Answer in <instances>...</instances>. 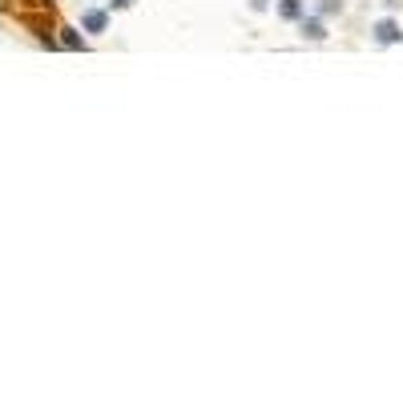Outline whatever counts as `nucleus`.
Listing matches in <instances>:
<instances>
[{
	"instance_id": "f257e3e1",
	"label": "nucleus",
	"mask_w": 403,
	"mask_h": 403,
	"mask_svg": "<svg viewBox=\"0 0 403 403\" xmlns=\"http://www.w3.org/2000/svg\"><path fill=\"white\" fill-rule=\"evenodd\" d=\"M371 32H375V45H399L403 41V29L395 25V20H379Z\"/></svg>"
},
{
	"instance_id": "f03ea898",
	"label": "nucleus",
	"mask_w": 403,
	"mask_h": 403,
	"mask_svg": "<svg viewBox=\"0 0 403 403\" xmlns=\"http://www.w3.org/2000/svg\"><path fill=\"white\" fill-rule=\"evenodd\" d=\"M299 32H303L306 41H327V25H322L319 16H299Z\"/></svg>"
},
{
	"instance_id": "7ed1b4c3",
	"label": "nucleus",
	"mask_w": 403,
	"mask_h": 403,
	"mask_svg": "<svg viewBox=\"0 0 403 403\" xmlns=\"http://www.w3.org/2000/svg\"><path fill=\"white\" fill-rule=\"evenodd\" d=\"M105 25H109V16L101 8H85V16H81V29L85 32H105Z\"/></svg>"
},
{
	"instance_id": "20e7f679",
	"label": "nucleus",
	"mask_w": 403,
	"mask_h": 403,
	"mask_svg": "<svg viewBox=\"0 0 403 403\" xmlns=\"http://www.w3.org/2000/svg\"><path fill=\"white\" fill-rule=\"evenodd\" d=\"M278 16H282V20H299V16H303V0H282V4H278Z\"/></svg>"
},
{
	"instance_id": "39448f33",
	"label": "nucleus",
	"mask_w": 403,
	"mask_h": 403,
	"mask_svg": "<svg viewBox=\"0 0 403 403\" xmlns=\"http://www.w3.org/2000/svg\"><path fill=\"white\" fill-rule=\"evenodd\" d=\"M61 45H64V48H85V41H81V36H77V32H73V29H64Z\"/></svg>"
},
{
	"instance_id": "423d86ee",
	"label": "nucleus",
	"mask_w": 403,
	"mask_h": 403,
	"mask_svg": "<svg viewBox=\"0 0 403 403\" xmlns=\"http://www.w3.org/2000/svg\"><path fill=\"white\" fill-rule=\"evenodd\" d=\"M319 13H322V16H335V13H343V0H322V4H319Z\"/></svg>"
},
{
	"instance_id": "0eeeda50",
	"label": "nucleus",
	"mask_w": 403,
	"mask_h": 403,
	"mask_svg": "<svg viewBox=\"0 0 403 403\" xmlns=\"http://www.w3.org/2000/svg\"><path fill=\"white\" fill-rule=\"evenodd\" d=\"M133 0H109V8H129Z\"/></svg>"
}]
</instances>
